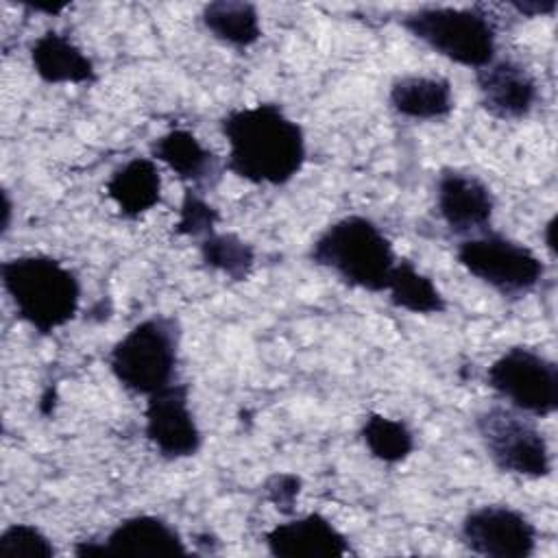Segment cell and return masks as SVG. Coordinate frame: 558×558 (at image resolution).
Returning a JSON list of instances; mask_svg holds the SVG:
<instances>
[{
  "instance_id": "cell-1",
  "label": "cell",
  "mask_w": 558,
  "mask_h": 558,
  "mask_svg": "<svg viewBox=\"0 0 558 558\" xmlns=\"http://www.w3.org/2000/svg\"><path fill=\"white\" fill-rule=\"evenodd\" d=\"M220 133L227 170L253 185H286L307 159L303 126L275 102L231 109L220 120Z\"/></svg>"
},
{
  "instance_id": "cell-2",
  "label": "cell",
  "mask_w": 558,
  "mask_h": 558,
  "mask_svg": "<svg viewBox=\"0 0 558 558\" xmlns=\"http://www.w3.org/2000/svg\"><path fill=\"white\" fill-rule=\"evenodd\" d=\"M2 288L17 314L39 336L65 327L81 305V281L50 255H17L0 266Z\"/></svg>"
},
{
  "instance_id": "cell-3",
  "label": "cell",
  "mask_w": 558,
  "mask_h": 558,
  "mask_svg": "<svg viewBox=\"0 0 558 558\" xmlns=\"http://www.w3.org/2000/svg\"><path fill=\"white\" fill-rule=\"evenodd\" d=\"M312 264L364 292H386L397 253L390 238L366 216L351 214L327 225L310 244Z\"/></svg>"
},
{
  "instance_id": "cell-4",
  "label": "cell",
  "mask_w": 558,
  "mask_h": 558,
  "mask_svg": "<svg viewBox=\"0 0 558 558\" xmlns=\"http://www.w3.org/2000/svg\"><path fill=\"white\" fill-rule=\"evenodd\" d=\"M401 26L432 52L473 72L497 59V28L482 7H421L408 11Z\"/></svg>"
},
{
  "instance_id": "cell-5",
  "label": "cell",
  "mask_w": 558,
  "mask_h": 558,
  "mask_svg": "<svg viewBox=\"0 0 558 558\" xmlns=\"http://www.w3.org/2000/svg\"><path fill=\"white\" fill-rule=\"evenodd\" d=\"M181 329L170 316H150L133 325L109 351V371L116 381L142 397L174 381Z\"/></svg>"
},
{
  "instance_id": "cell-6",
  "label": "cell",
  "mask_w": 558,
  "mask_h": 558,
  "mask_svg": "<svg viewBox=\"0 0 558 558\" xmlns=\"http://www.w3.org/2000/svg\"><path fill=\"white\" fill-rule=\"evenodd\" d=\"M475 432L488 460L501 473L527 480L551 473L549 442L527 414L510 405H490L475 414Z\"/></svg>"
},
{
  "instance_id": "cell-7",
  "label": "cell",
  "mask_w": 558,
  "mask_h": 558,
  "mask_svg": "<svg viewBox=\"0 0 558 558\" xmlns=\"http://www.w3.org/2000/svg\"><path fill=\"white\" fill-rule=\"evenodd\" d=\"M456 259L471 277L508 299L525 296L545 275V264L532 248L497 231L460 240Z\"/></svg>"
},
{
  "instance_id": "cell-8",
  "label": "cell",
  "mask_w": 558,
  "mask_h": 558,
  "mask_svg": "<svg viewBox=\"0 0 558 558\" xmlns=\"http://www.w3.org/2000/svg\"><path fill=\"white\" fill-rule=\"evenodd\" d=\"M488 388L527 416H551L558 410V366L536 349L517 344L486 368Z\"/></svg>"
},
{
  "instance_id": "cell-9",
  "label": "cell",
  "mask_w": 558,
  "mask_h": 558,
  "mask_svg": "<svg viewBox=\"0 0 558 558\" xmlns=\"http://www.w3.org/2000/svg\"><path fill=\"white\" fill-rule=\"evenodd\" d=\"M460 541L484 558H530L538 545V530L527 514L508 504H484L464 514Z\"/></svg>"
},
{
  "instance_id": "cell-10",
  "label": "cell",
  "mask_w": 558,
  "mask_h": 558,
  "mask_svg": "<svg viewBox=\"0 0 558 558\" xmlns=\"http://www.w3.org/2000/svg\"><path fill=\"white\" fill-rule=\"evenodd\" d=\"M146 399L144 434L159 456L168 460L196 456L203 447V434L190 408L187 384L172 381Z\"/></svg>"
},
{
  "instance_id": "cell-11",
  "label": "cell",
  "mask_w": 558,
  "mask_h": 558,
  "mask_svg": "<svg viewBox=\"0 0 558 558\" xmlns=\"http://www.w3.org/2000/svg\"><path fill=\"white\" fill-rule=\"evenodd\" d=\"M436 211L449 231L475 235L486 231L495 214V194L477 174L462 168H442L436 177Z\"/></svg>"
},
{
  "instance_id": "cell-12",
  "label": "cell",
  "mask_w": 558,
  "mask_h": 558,
  "mask_svg": "<svg viewBox=\"0 0 558 558\" xmlns=\"http://www.w3.org/2000/svg\"><path fill=\"white\" fill-rule=\"evenodd\" d=\"M475 85L484 111L497 120H523L538 102V83L519 61L504 57L475 70Z\"/></svg>"
},
{
  "instance_id": "cell-13",
  "label": "cell",
  "mask_w": 558,
  "mask_h": 558,
  "mask_svg": "<svg viewBox=\"0 0 558 558\" xmlns=\"http://www.w3.org/2000/svg\"><path fill=\"white\" fill-rule=\"evenodd\" d=\"M264 543L277 558H342L351 551L347 536L320 512L277 523Z\"/></svg>"
},
{
  "instance_id": "cell-14",
  "label": "cell",
  "mask_w": 558,
  "mask_h": 558,
  "mask_svg": "<svg viewBox=\"0 0 558 558\" xmlns=\"http://www.w3.org/2000/svg\"><path fill=\"white\" fill-rule=\"evenodd\" d=\"M105 556H187L179 530L155 514L122 519L102 538Z\"/></svg>"
},
{
  "instance_id": "cell-15",
  "label": "cell",
  "mask_w": 558,
  "mask_h": 558,
  "mask_svg": "<svg viewBox=\"0 0 558 558\" xmlns=\"http://www.w3.org/2000/svg\"><path fill=\"white\" fill-rule=\"evenodd\" d=\"M33 72L48 85H92L98 81L94 61L68 35L46 31L28 48Z\"/></svg>"
},
{
  "instance_id": "cell-16",
  "label": "cell",
  "mask_w": 558,
  "mask_h": 558,
  "mask_svg": "<svg viewBox=\"0 0 558 558\" xmlns=\"http://www.w3.org/2000/svg\"><path fill=\"white\" fill-rule=\"evenodd\" d=\"M107 196L118 214L137 220L161 203V172L153 157H133L107 179Z\"/></svg>"
},
{
  "instance_id": "cell-17",
  "label": "cell",
  "mask_w": 558,
  "mask_h": 558,
  "mask_svg": "<svg viewBox=\"0 0 558 558\" xmlns=\"http://www.w3.org/2000/svg\"><path fill=\"white\" fill-rule=\"evenodd\" d=\"M388 105L416 122H438L453 111V87L442 76L403 74L390 83Z\"/></svg>"
},
{
  "instance_id": "cell-18",
  "label": "cell",
  "mask_w": 558,
  "mask_h": 558,
  "mask_svg": "<svg viewBox=\"0 0 558 558\" xmlns=\"http://www.w3.org/2000/svg\"><path fill=\"white\" fill-rule=\"evenodd\" d=\"M150 157L192 185H201L216 174V155L185 129H172L155 137Z\"/></svg>"
},
{
  "instance_id": "cell-19",
  "label": "cell",
  "mask_w": 558,
  "mask_h": 558,
  "mask_svg": "<svg viewBox=\"0 0 558 558\" xmlns=\"http://www.w3.org/2000/svg\"><path fill=\"white\" fill-rule=\"evenodd\" d=\"M201 22L214 39L231 48H251L262 37L259 11L251 2H207L201 11Z\"/></svg>"
},
{
  "instance_id": "cell-20",
  "label": "cell",
  "mask_w": 558,
  "mask_h": 558,
  "mask_svg": "<svg viewBox=\"0 0 558 558\" xmlns=\"http://www.w3.org/2000/svg\"><path fill=\"white\" fill-rule=\"evenodd\" d=\"M388 301L410 314L432 316L442 314L447 310V299L438 290V286L421 272L410 259H397L388 286Z\"/></svg>"
},
{
  "instance_id": "cell-21",
  "label": "cell",
  "mask_w": 558,
  "mask_h": 558,
  "mask_svg": "<svg viewBox=\"0 0 558 558\" xmlns=\"http://www.w3.org/2000/svg\"><path fill=\"white\" fill-rule=\"evenodd\" d=\"M198 253L207 268L231 281H246L255 268V248L231 231H211L198 240Z\"/></svg>"
},
{
  "instance_id": "cell-22",
  "label": "cell",
  "mask_w": 558,
  "mask_h": 558,
  "mask_svg": "<svg viewBox=\"0 0 558 558\" xmlns=\"http://www.w3.org/2000/svg\"><path fill=\"white\" fill-rule=\"evenodd\" d=\"M360 436L368 453L384 464L403 462L416 447L412 429L399 421L379 412H371L364 416Z\"/></svg>"
},
{
  "instance_id": "cell-23",
  "label": "cell",
  "mask_w": 558,
  "mask_h": 558,
  "mask_svg": "<svg viewBox=\"0 0 558 558\" xmlns=\"http://www.w3.org/2000/svg\"><path fill=\"white\" fill-rule=\"evenodd\" d=\"M218 222V209L196 187H185L179 207V218L174 222V233L183 238L203 240L205 235L216 231Z\"/></svg>"
},
{
  "instance_id": "cell-24",
  "label": "cell",
  "mask_w": 558,
  "mask_h": 558,
  "mask_svg": "<svg viewBox=\"0 0 558 558\" xmlns=\"http://www.w3.org/2000/svg\"><path fill=\"white\" fill-rule=\"evenodd\" d=\"M52 541L31 523H13L0 534V558H52Z\"/></svg>"
},
{
  "instance_id": "cell-25",
  "label": "cell",
  "mask_w": 558,
  "mask_h": 558,
  "mask_svg": "<svg viewBox=\"0 0 558 558\" xmlns=\"http://www.w3.org/2000/svg\"><path fill=\"white\" fill-rule=\"evenodd\" d=\"M301 493V477L294 473H275L264 482L266 499L281 512H292V506Z\"/></svg>"
},
{
  "instance_id": "cell-26",
  "label": "cell",
  "mask_w": 558,
  "mask_h": 558,
  "mask_svg": "<svg viewBox=\"0 0 558 558\" xmlns=\"http://www.w3.org/2000/svg\"><path fill=\"white\" fill-rule=\"evenodd\" d=\"M508 7L525 17H543L554 15V11L558 9V0H512L508 2Z\"/></svg>"
},
{
  "instance_id": "cell-27",
  "label": "cell",
  "mask_w": 558,
  "mask_h": 558,
  "mask_svg": "<svg viewBox=\"0 0 558 558\" xmlns=\"http://www.w3.org/2000/svg\"><path fill=\"white\" fill-rule=\"evenodd\" d=\"M26 9H31V11H37V13H48V15H57V13H61L63 9H68L70 4L68 2H52V4H39V2H28V4H24Z\"/></svg>"
},
{
  "instance_id": "cell-28",
  "label": "cell",
  "mask_w": 558,
  "mask_h": 558,
  "mask_svg": "<svg viewBox=\"0 0 558 558\" xmlns=\"http://www.w3.org/2000/svg\"><path fill=\"white\" fill-rule=\"evenodd\" d=\"M554 231H556V216H551L543 229V240H545V246L547 251L551 253V257L556 255V238H554Z\"/></svg>"
},
{
  "instance_id": "cell-29",
  "label": "cell",
  "mask_w": 558,
  "mask_h": 558,
  "mask_svg": "<svg viewBox=\"0 0 558 558\" xmlns=\"http://www.w3.org/2000/svg\"><path fill=\"white\" fill-rule=\"evenodd\" d=\"M11 214H13V205H11V198L7 194V190L2 192V235H7V231L11 229Z\"/></svg>"
}]
</instances>
